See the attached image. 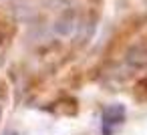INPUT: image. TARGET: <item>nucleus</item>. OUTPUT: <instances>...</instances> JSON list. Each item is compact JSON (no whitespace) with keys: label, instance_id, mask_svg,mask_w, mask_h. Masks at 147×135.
I'll return each instance as SVG.
<instances>
[{"label":"nucleus","instance_id":"nucleus-1","mask_svg":"<svg viewBox=\"0 0 147 135\" xmlns=\"http://www.w3.org/2000/svg\"><path fill=\"white\" fill-rule=\"evenodd\" d=\"M125 121V109L121 105H113V107H107L103 111V117H101V125H103V135H111L121 123Z\"/></svg>","mask_w":147,"mask_h":135},{"label":"nucleus","instance_id":"nucleus-2","mask_svg":"<svg viewBox=\"0 0 147 135\" xmlns=\"http://www.w3.org/2000/svg\"><path fill=\"white\" fill-rule=\"evenodd\" d=\"M77 24H79V18H77V14H75V10H67V12H63L57 20H55V24H53V30H55V34L57 36H71L75 30H77Z\"/></svg>","mask_w":147,"mask_h":135},{"label":"nucleus","instance_id":"nucleus-3","mask_svg":"<svg viewBox=\"0 0 147 135\" xmlns=\"http://www.w3.org/2000/svg\"><path fill=\"white\" fill-rule=\"evenodd\" d=\"M0 117H2V107H0Z\"/></svg>","mask_w":147,"mask_h":135}]
</instances>
